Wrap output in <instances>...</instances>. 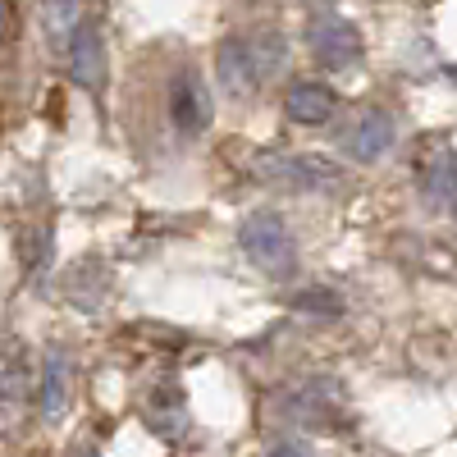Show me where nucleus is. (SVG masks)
I'll use <instances>...</instances> for the list:
<instances>
[{
	"label": "nucleus",
	"mask_w": 457,
	"mask_h": 457,
	"mask_svg": "<svg viewBox=\"0 0 457 457\" xmlns=\"http://www.w3.org/2000/svg\"><path fill=\"white\" fill-rule=\"evenodd\" d=\"M215 69L228 96H252L270 73L284 69V42L279 37H228L215 51Z\"/></svg>",
	"instance_id": "1"
},
{
	"label": "nucleus",
	"mask_w": 457,
	"mask_h": 457,
	"mask_svg": "<svg viewBox=\"0 0 457 457\" xmlns=\"http://www.w3.org/2000/svg\"><path fill=\"white\" fill-rule=\"evenodd\" d=\"M252 174L284 193H334L343 183V170L316 151H265L252 161Z\"/></svg>",
	"instance_id": "2"
},
{
	"label": "nucleus",
	"mask_w": 457,
	"mask_h": 457,
	"mask_svg": "<svg viewBox=\"0 0 457 457\" xmlns=\"http://www.w3.org/2000/svg\"><path fill=\"white\" fill-rule=\"evenodd\" d=\"M243 252L247 261L256 265L261 275H270V279H288L297 270V243L288 234V224L275 215V211H256L243 220Z\"/></svg>",
	"instance_id": "3"
},
{
	"label": "nucleus",
	"mask_w": 457,
	"mask_h": 457,
	"mask_svg": "<svg viewBox=\"0 0 457 457\" xmlns=\"http://www.w3.org/2000/svg\"><path fill=\"white\" fill-rule=\"evenodd\" d=\"M307 42H312L316 64L329 69V73H338V69H348V64L361 60V32H357L348 19H343L338 10H329V5H320V10L312 14Z\"/></svg>",
	"instance_id": "4"
},
{
	"label": "nucleus",
	"mask_w": 457,
	"mask_h": 457,
	"mask_svg": "<svg viewBox=\"0 0 457 457\" xmlns=\"http://www.w3.org/2000/svg\"><path fill=\"white\" fill-rule=\"evenodd\" d=\"M211 114H215V105H211L206 79L197 69H179L170 79V120H174V129L183 137H197V133L211 129Z\"/></svg>",
	"instance_id": "5"
},
{
	"label": "nucleus",
	"mask_w": 457,
	"mask_h": 457,
	"mask_svg": "<svg viewBox=\"0 0 457 457\" xmlns=\"http://www.w3.org/2000/svg\"><path fill=\"white\" fill-rule=\"evenodd\" d=\"M394 137H398V129H394V120L385 110H361V114L348 120V129L338 133V151L353 156L357 165H370V161H379L394 146Z\"/></svg>",
	"instance_id": "6"
},
{
	"label": "nucleus",
	"mask_w": 457,
	"mask_h": 457,
	"mask_svg": "<svg viewBox=\"0 0 457 457\" xmlns=\"http://www.w3.org/2000/svg\"><path fill=\"white\" fill-rule=\"evenodd\" d=\"M69 73H73V83L87 87V92H101L105 87V42H101V32L96 23H79L69 37Z\"/></svg>",
	"instance_id": "7"
},
{
	"label": "nucleus",
	"mask_w": 457,
	"mask_h": 457,
	"mask_svg": "<svg viewBox=\"0 0 457 457\" xmlns=\"http://www.w3.org/2000/svg\"><path fill=\"white\" fill-rule=\"evenodd\" d=\"M28 403V357L19 343L0 338V426H10Z\"/></svg>",
	"instance_id": "8"
},
{
	"label": "nucleus",
	"mask_w": 457,
	"mask_h": 457,
	"mask_svg": "<svg viewBox=\"0 0 457 457\" xmlns=\"http://www.w3.org/2000/svg\"><path fill=\"white\" fill-rule=\"evenodd\" d=\"M284 114L293 124H329L338 114V96L325 83H293L284 96Z\"/></svg>",
	"instance_id": "9"
},
{
	"label": "nucleus",
	"mask_w": 457,
	"mask_h": 457,
	"mask_svg": "<svg viewBox=\"0 0 457 457\" xmlns=\"http://www.w3.org/2000/svg\"><path fill=\"white\" fill-rule=\"evenodd\" d=\"M69 394H73V366L64 353H46V366H42V389H37V411L46 421H60L64 407H69Z\"/></svg>",
	"instance_id": "10"
},
{
	"label": "nucleus",
	"mask_w": 457,
	"mask_h": 457,
	"mask_svg": "<svg viewBox=\"0 0 457 457\" xmlns=\"http://www.w3.org/2000/svg\"><path fill=\"white\" fill-rule=\"evenodd\" d=\"M421 187L439 211L457 215V161L448 151H435L430 161H421Z\"/></svg>",
	"instance_id": "11"
},
{
	"label": "nucleus",
	"mask_w": 457,
	"mask_h": 457,
	"mask_svg": "<svg viewBox=\"0 0 457 457\" xmlns=\"http://www.w3.org/2000/svg\"><path fill=\"white\" fill-rule=\"evenodd\" d=\"M146 426L156 430L161 439H183L187 430V407H183V394L179 389H156L146 398Z\"/></svg>",
	"instance_id": "12"
},
{
	"label": "nucleus",
	"mask_w": 457,
	"mask_h": 457,
	"mask_svg": "<svg viewBox=\"0 0 457 457\" xmlns=\"http://www.w3.org/2000/svg\"><path fill=\"white\" fill-rule=\"evenodd\" d=\"M79 23H83V0H42V28H46L55 51L69 46V37Z\"/></svg>",
	"instance_id": "13"
},
{
	"label": "nucleus",
	"mask_w": 457,
	"mask_h": 457,
	"mask_svg": "<svg viewBox=\"0 0 457 457\" xmlns=\"http://www.w3.org/2000/svg\"><path fill=\"white\" fill-rule=\"evenodd\" d=\"M448 79H453V83H457V64H453V69H448Z\"/></svg>",
	"instance_id": "14"
}]
</instances>
